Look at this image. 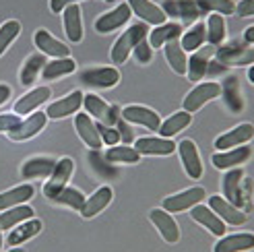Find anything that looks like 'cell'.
Masks as SVG:
<instances>
[{"label":"cell","mask_w":254,"mask_h":252,"mask_svg":"<svg viewBox=\"0 0 254 252\" xmlns=\"http://www.w3.org/2000/svg\"><path fill=\"white\" fill-rule=\"evenodd\" d=\"M8 252H27V250H25V248H21V246H15V248H10Z\"/></svg>","instance_id":"cell-55"},{"label":"cell","mask_w":254,"mask_h":252,"mask_svg":"<svg viewBox=\"0 0 254 252\" xmlns=\"http://www.w3.org/2000/svg\"><path fill=\"white\" fill-rule=\"evenodd\" d=\"M132 17V10L128 4H118L116 8H112L108 10L106 15H101L97 21H95V31L97 33H112V31H116L120 27H124L126 23L130 21Z\"/></svg>","instance_id":"cell-14"},{"label":"cell","mask_w":254,"mask_h":252,"mask_svg":"<svg viewBox=\"0 0 254 252\" xmlns=\"http://www.w3.org/2000/svg\"><path fill=\"white\" fill-rule=\"evenodd\" d=\"M112 198H114V192H112V188L110 186H99L97 190L89 196L85 200V207L81 211V215L85 219H93L95 215H99L104 209H108V205L112 203Z\"/></svg>","instance_id":"cell-30"},{"label":"cell","mask_w":254,"mask_h":252,"mask_svg":"<svg viewBox=\"0 0 254 252\" xmlns=\"http://www.w3.org/2000/svg\"><path fill=\"white\" fill-rule=\"evenodd\" d=\"M138 153L143 155H172L178 149V145L172 138H163V136H141L136 138L132 145Z\"/></svg>","instance_id":"cell-20"},{"label":"cell","mask_w":254,"mask_h":252,"mask_svg":"<svg viewBox=\"0 0 254 252\" xmlns=\"http://www.w3.org/2000/svg\"><path fill=\"white\" fill-rule=\"evenodd\" d=\"M31 217H35V215H33V209L29 205H17V207L4 209L0 213V230H12L15 225L27 221Z\"/></svg>","instance_id":"cell-37"},{"label":"cell","mask_w":254,"mask_h":252,"mask_svg":"<svg viewBox=\"0 0 254 252\" xmlns=\"http://www.w3.org/2000/svg\"><path fill=\"white\" fill-rule=\"evenodd\" d=\"M163 54H166V60L170 68L176 72V74H186V68H188V56L184 52V48L180 46V40L178 42H170L163 46Z\"/></svg>","instance_id":"cell-38"},{"label":"cell","mask_w":254,"mask_h":252,"mask_svg":"<svg viewBox=\"0 0 254 252\" xmlns=\"http://www.w3.org/2000/svg\"><path fill=\"white\" fill-rule=\"evenodd\" d=\"M209 207L215 211V215H219L221 221L225 225H244L248 221V215L244 211H240L238 207H234L230 200H225L219 194L209 196Z\"/></svg>","instance_id":"cell-16"},{"label":"cell","mask_w":254,"mask_h":252,"mask_svg":"<svg viewBox=\"0 0 254 252\" xmlns=\"http://www.w3.org/2000/svg\"><path fill=\"white\" fill-rule=\"evenodd\" d=\"M207 198V190L202 186H190L182 192H176L172 196H166L161 203V209H166L168 213H182V211H190L194 205L202 203Z\"/></svg>","instance_id":"cell-5"},{"label":"cell","mask_w":254,"mask_h":252,"mask_svg":"<svg viewBox=\"0 0 254 252\" xmlns=\"http://www.w3.org/2000/svg\"><path fill=\"white\" fill-rule=\"evenodd\" d=\"M149 35V25L147 23H134L126 29L116 42H114L112 50H110V58L114 64H124L128 56L132 54V50L138 42H143Z\"/></svg>","instance_id":"cell-2"},{"label":"cell","mask_w":254,"mask_h":252,"mask_svg":"<svg viewBox=\"0 0 254 252\" xmlns=\"http://www.w3.org/2000/svg\"><path fill=\"white\" fill-rule=\"evenodd\" d=\"M104 157L110 163H114V166H118V163H122V166H134V163L141 161V153L132 145H114L106 151Z\"/></svg>","instance_id":"cell-34"},{"label":"cell","mask_w":254,"mask_h":252,"mask_svg":"<svg viewBox=\"0 0 254 252\" xmlns=\"http://www.w3.org/2000/svg\"><path fill=\"white\" fill-rule=\"evenodd\" d=\"M254 248V234L240 232L232 236H221V240L215 244L213 252H248Z\"/></svg>","instance_id":"cell-29"},{"label":"cell","mask_w":254,"mask_h":252,"mask_svg":"<svg viewBox=\"0 0 254 252\" xmlns=\"http://www.w3.org/2000/svg\"><path fill=\"white\" fill-rule=\"evenodd\" d=\"M77 2H83V0H50V10L52 12H62L66 6L77 4Z\"/></svg>","instance_id":"cell-51"},{"label":"cell","mask_w":254,"mask_h":252,"mask_svg":"<svg viewBox=\"0 0 254 252\" xmlns=\"http://www.w3.org/2000/svg\"><path fill=\"white\" fill-rule=\"evenodd\" d=\"M12 89H10V85L6 83H0V106H4L8 102V97H10Z\"/></svg>","instance_id":"cell-52"},{"label":"cell","mask_w":254,"mask_h":252,"mask_svg":"<svg viewBox=\"0 0 254 252\" xmlns=\"http://www.w3.org/2000/svg\"><path fill=\"white\" fill-rule=\"evenodd\" d=\"M221 87V99L225 108L232 112V114H240L246 108V99L242 93V87H240V79L236 74H225L223 81L219 83Z\"/></svg>","instance_id":"cell-9"},{"label":"cell","mask_w":254,"mask_h":252,"mask_svg":"<svg viewBox=\"0 0 254 252\" xmlns=\"http://www.w3.org/2000/svg\"><path fill=\"white\" fill-rule=\"evenodd\" d=\"M74 128H77V134L81 136V141L89 149L99 151V147L104 145V143H101L99 132H97L95 122L91 120V116H89L87 112H77V114H74Z\"/></svg>","instance_id":"cell-24"},{"label":"cell","mask_w":254,"mask_h":252,"mask_svg":"<svg viewBox=\"0 0 254 252\" xmlns=\"http://www.w3.org/2000/svg\"><path fill=\"white\" fill-rule=\"evenodd\" d=\"M122 118L128 124H138L149 130H159V126H161V118L157 112L141 104H130L122 108Z\"/></svg>","instance_id":"cell-10"},{"label":"cell","mask_w":254,"mask_h":252,"mask_svg":"<svg viewBox=\"0 0 254 252\" xmlns=\"http://www.w3.org/2000/svg\"><path fill=\"white\" fill-rule=\"evenodd\" d=\"M221 190H223L225 200H230L234 207H238L246 215H250V211L254 209V200H252L254 182L244 174V170H240V168L227 170L221 180Z\"/></svg>","instance_id":"cell-1"},{"label":"cell","mask_w":254,"mask_h":252,"mask_svg":"<svg viewBox=\"0 0 254 252\" xmlns=\"http://www.w3.org/2000/svg\"><path fill=\"white\" fill-rule=\"evenodd\" d=\"M2 244H4V240H2V230H0V250H2Z\"/></svg>","instance_id":"cell-56"},{"label":"cell","mask_w":254,"mask_h":252,"mask_svg":"<svg viewBox=\"0 0 254 252\" xmlns=\"http://www.w3.org/2000/svg\"><path fill=\"white\" fill-rule=\"evenodd\" d=\"M198 10L202 15H234L236 12V2L234 0H194Z\"/></svg>","instance_id":"cell-42"},{"label":"cell","mask_w":254,"mask_h":252,"mask_svg":"<svg viewBox=\"0 0 254 252\" xmlns=\"http://www.w3.org/2000/svg\"><path fill=\"white\" fill-rule=\"evenodd\" d=\"M126 4L130 6L132 15H136L143 23L147 25H163L166 23V12L161 10L159 4H155L153 0H126Z\"/></svg>","instance_id":"cell-18"},{"label":"cell","mask_w":254,"mask_h":252,"mask_svg":"<svg viewBox=\"0 0 254 252\" xmlns=\"http://www.w3.org/2000/svg\"><path fill=\"white\" fill-rule=\"evenodd\" d=\"M21 124V116L17 114H0V132H15Z\"/></svg>","instance_id":"cell-48"},{"label":"cell","mask_w":254,"mask_h":252,"mask_svg":"<svg viewBox=\"0 0 254 252\" xmlns=\"http://www.w3.org/2000/svg\"><path fill=\"white\" fill-rule=\"evenodd\" d=\"M50 97H52V89H50V87H33L29 93H25L21 99H17V104L12 106V114L29 116V114H33V110L50 102Z\"/></svg>","instance_id":"cell-15"},{"label":"cell","mask_w":254,"mask_h":252,"mask_svg":"<svg viewBox=\"0 0 254 252\" xmlns=\"http://www.w3.org/2000/svg\"><path fill=\"white\" fill-rule=\"evenodd\" d=\"M149 219L168 244H176L180 240V228H178L176 219L172 217V213H168L166 209H153L149 213Z\"/></svg>","instance_id":"cell-17"},{"label":"cell","mask_w":254,"mask_h":252,"mask_svg":"<svg viewBox=\"0 0 254 252\" xmlns=\"http://www.w3.org/2000/svg\"><path fill=\"white\" fill-rule=\"evenodd\" d=\"M95 126H97V132H99L101 143H104V145L114 147V145H118V143H120V134H118V130L114 128V126L104 124V122H95Z\"/></svg>","instance_id":"cell-47"},{"label":"cell","mask_w":254,"mask_h":252,"mask_svg":"<svg viewBox=\"0 0 254 252\" xmlns=\"http://www.w3.org/2000/svg\"><path fill=\"white\" fill-rule=\"evenodd\" d=\"M161 10L166 12V17H172L176 21L178 19H182V21H196L202 15L194 0H163Z\"/></svg>","instance_id":"cell-22"},{"label":"cell","mask_w":254,"mask_h":252,"mask_svg":"<svg viewBox=\"0 0 254 252\" xmlns=\"http://www.w3.org/2000/svg\"><path fill=\"white\" fill-rule=\"evenodd\" d=\"M46 64H48V60H46V56L42 52L27 56V60H25L23 66H21V74H19V77H21V85L23 87H31L33 81L42 74V70H44Z\"/></svg>","instance_id":"cell-36"},{"label":"cell","mask_w":254,"mask_h":252,"mask_svg":"<svg viewBox=\"0 0 254 252\" xmlns=\"http://www.w3.org/2000/svg\"><path fill=\"white\" fill-rule=\"evenodd\" d=\"M48 122V116L46 112H33V114H29L25 120H21L19 128L15 132H10L8 138L12 143H23V141H29V138H33L35 134H40L44 130V126Z\"/></svg>","instance_id":"cell-19"},{"label":"cell","mask_w":254,"mask_h":252,"mask_svg":"<svg viewBox=\"0 0 254 252\" xmlns=\"http://www.w3.org/2000/svg\"><path fill=\"white\" fill-rule=\"evenodd\" d=\"M132 56H134V60L138 62V64H149L151 60H153V48H151V44H149V40L145 37L143 42H138L136 46H134V50H132Z\"/></svg>","instance_id":"cell-46"},{"label":"cell","mask_w":254,"mask_h":252,"mask_svg":"<svg viewBox=\"0 0 254 252\" xmlns=\"http://www.w3.org/2000/svg\"><path fill=\"white\" fill-rule=\"evenodd\" d=\"M87 159H89V166L93 168V172H95L97 176H101V178H116V176H120L118 168L114 166V163H110V161H108L104 155H101L99 151H95V149L89 151Z\"/></svg>","instance_id":"cell-44"},{"label":"cell","mask_w":254,"mask_h":252,"mask_svg":"<svg viewBox=\"0 0 254 252\" xmlns=\"http://www.w3.org/2000/svg\"><path fill=\"white\" fill-rule=\"evenodd\" d=\"M62 25L70 44H79L83 40V15L79 4H70L62 10Z\"/></svg>","instance_id":"cell-26"},{"label":"cell","mask_w":254,"mask_h":252,"mask_svg":"<svg viewBox=\"0 0 254 252\" xmlns=\"http://www.w3.org/2000/svg\"><path fill=\"white\" fill-rule=\"evenodd\" d=\"M21 35V23L15 21V19H10L6 23L0 25V56H2L8 46L17 40V37Z\"/></svg>","instance_id":"cell-45"},{"label":"cell","mask_w":254,"mask_h":252,"mask_svg":"<svg viewBox=\"0 0 254 252\" xmlns=\"http://www.w3.org/2000/svg\"><path fill=\"white\" fill-rule=\"evenodd\" d=\"M190 217H192L198 225H202L209 234H213L215 238H221L225 236V230H227V225L221 221L219 215H215V211L209 207V205H194L192 209H190Z\"/></svg>","instance_id":"cell-13"},{"label":"cell","mask_w":254,"mask_h":252,"mask_svg":"<svg viewBox=\"0 0 254 252\" xmlns=\"http://www.w3.org/2000/svg\"><path fill=\"white\" fill-rule=\"evenodd\" d=\"M33 186L31 184H21L15 188H8V190L0 192V209H10V207H17V205H25L27 200L33 198Z\"/></svg>","instance_id":"cell-33"},{"label":"cell","mask_w":254,"mask_h":252,"mask_svg":"<svg viewBox=\"0 0 254 252\" xmlns=\"http://www.w3.org/2000/svg\"><path fill=\"white\" fill-rule=\"evenodd\" d=\"M85 194L79 190V188H74V186H66L64 190H62L58 196H54L52 198V203H56V205H64V207H70L72 211H77V213H81L83 211V207H85Z\"/></svg>","instance_id":"cell-43"},{"label":"cell","mask_w":254,"mask_h":252,"mask_svg":"<svg viewBox=\"0 0 254 252\" xmlns=\"http://www.w3.org/2000/svg\"><path fill=\"white\" fill-rule=\"evenodd\" d=\"M56 159L52 157H29L25 159L21 166V178L25 180H33V178H50V174L54 172Z\"/></svg>","instance_id":"cell-27"},{"label":"cell","mask_w":254,"mask_h":252,"mask_svg":"<svg viewBox=\"0 0 254 252\" xmlns=\"http://www.w3.org/2000/svg\"><path fill=\"white\" fill-rule=\"evenodd\" d=\"M242 42H246V44H254V25H250V27L244 29V33H242Z\"/></svg>","instance_id":"cell-53"},{"label":"cell","mask_w":254,"mask_h":252,"mask_svg":"<svg viewBox=\"0 0 254 252\" xmlns=\"http://www.w3.org/2000/svg\"><path fill=\"white\" fill-rule=\"evenodd\" d=\"M33 44L37 46V50H40L44 56H52V58H66V56H70L68 46L62 44L58 37H54L52 33L46 31V29L35 31Z\"/></svg>","instance_id":"cell-23"},{"label":"cell","mask_w":254,"mask_h":252,"mask_svg":"<svg viewBox=\"0 0 254 252\" xmlns=\"http://www.w3.org/2000/svg\"><path fill=\"white\" fill-rule=\"evenodd\" d=\"M83 106H85V112L91 118H97V122H104V124H110L112 122V106L108 102H104L99 95L95 93H89L83 97Z\"/></svg>","instance_id":"cell-35"},{"label":"cell","mask_w":254,"mask_h":252,"mask_svg":"<svg viewBox=\"0 0 254 252\" xmlns=\"http://www.w3.org/2000/svg\"><path fill=\"white\" fill-rule=\"evenodd\" d=\"M215 58L230 68V66H250L254 64V48L246 42L234 40L230 44H221L215 48Z\"/></svg>","instance_id":"cell-3"},{"label":"cell","mask_w":254,"mask_h":252,"mask_svg":"<svg viewBox=\"0 0 254 252\" xmlns=\"http://www.w3.org/2000/svg\"><path fill=\"white\" fill-rule=\"evenodd\" d=\"M207 44V25L205 23H194L180 40V46L184 48V52H196Z\"/></svg>","instance_id":"cell-40"},{"label":"cell","mask_w":254,"mask_h":252,"mask_svg":"<svg viewBox=\"0 0 254 252\" xmlns=\"http://www.w3.org/2000/svg\"><path fill=\"white\" fill-rule=\"evenodd\" d=\"M227 70H230V68H227V66L223 64V62H219L217 58H213V60H209V66H207V77H219V74H223V77H225Z\"/></svg>","instance_id":"cell-49"},{"label":"cell","mask_w":254,"mask_h":252,"mask_svg":"<svg viewBox=\"0 0 254 252\" xmlns=\"http://www.w3.org/2000/svg\"><path fill=\"white\" fill-rule=\"evenodd\" d=\"M77 70V62H74L70 56L66 58H56V60H50L48 64L44 66L42 70V77L48 79V81H56V79H62L66 74Z\"/></svg>","instance_id":"cell-39"},{"label":"cell","mask_w":254,"mask_h":252,"mask_svg":"<svg viewBox=\"0 0 254 252\" xmlns=\"http://www.w3.org/2000/svg\"><path fill=\"white\" fill-rule=\"evenodd\" d=\"M178 153H180L182 168H184L186 176L192 180H198L202 176V161H200V153H198L196 143L190 141V138H184V141L178 143Z\"/></svg>","instance_id":"cell-12"},{"label":"cell","mask_w":254,"mask_h":252,"mask_svg":"<svg viewBox=\"0 0 254 252\" xmlns=\"http://www.w3.org/2000/svg\"><path fill=\"white\" fill-rule=\"evenodd\" d=\"M252 157V147L248 145H240L234 149H227V151H215L211 161L217 170H232V168H240L242 163H246Z\"/></svg>","instance_id":"cell-11"},{"label":"cell","mask_w":254,"mask_h":252,"mask_svg":"<svg viewBox=\"0 0 254 252\" xmlns=\"http://www.w3.org/2000/svg\"><path fill=\"white\" fill-rule=\"evenodd\" d=\"M209 60H211V50H196L192 52V56H188V68H186V74L190 81L194 83H200L202 79L207 77V66H209Z\"/></svg>","instance_id":"cell-31"},{"label":"cell","mask_w":254,"mask_h":252,"mask_svg":"<svg viewBox=\"0 0 254 252\" xmlns=\"http://www.w3.org/2000/svg\"><path fill=\"white\" fill-rule=\"evenodd\" d=\"M81 106H83V93L81 91H70L66 97L50 104L48 110H46V116L50 120H60V118L77 114V112L81 110Z\"/></svg>","instance_id":"cell-21"},{"label":"cell","mask_w":254,"mask_h":252,"mask_svg":"<svg viewBox=\"0 0 254 252\" xmlns=\"http://www.w3.org/2000/svg\"><path fill=\"white\" fill-rule=\"evenodd\" d=\"M42 228H44L42 219L31 217V219H27V221H23V223L15 225L12 230H8L6 244H8V246H12V248H15V246H21L23 242H29L31 238H35L37 234L42 232Z\"/></svg>","instance_id":"cell-25"},{"label":"cell","mask_w":254,"mask_h":252,"mask_svg":"<svg viewBox=\"0 0 254 252\" xmlns=\"http://www.w3.org/2000/svg\"><path fill=\"white\" fill-rule=\"evenodd\" d=\"M190 122H192V114H190V112H186V110H180V112H176V114H172L170 118L163 120L157 132H159V136H163V138H172V136H176L178 132H182L184 128H188Z\"/></svg>","instance_id":"cell-32"},{"label":"cell","mask_w":254,"mask_h":252,"mask_svg":"<svg viewBox=\"0 0 254 252\" xmlns=\"http://www.w3.org/2000/svg\"><path fill=\"white\" fill-rule=\"evenodd\" d=\"M81 83L91 89H112L120 83V70L114 66H93L81 72Z\"/></svg>","instance_id":"cell-7"},{"label":"cell","mask_w":254,"mask_h":252,"mask_svg":"<svg viewBox=\"0 0 254 252\" xmlns=\"http://www.w3.org/2000/svg\"><path fill=\"white\" fill-rule=\"evenodd\" d=\"M236 15L254 17V0H240V2H236Z\"/></svg>","instance_id":"cell-50"},{"label":"cell","mask_w":254,"mask_h":252,"mask_svg":"<svg viewBox=\"0 0 254 252\" xmlns=\"http://www.w3.org/2000/svg\"><path fill=\"white\" fill-rule=\"evenodd\" d=\"M254 138V124L250 122H240L236 124L232 130H227L215 138V149L217 151H227L240 145H248Z\"/></svg>","instance_id":"cell-8"},{"label":"cell","mask_w":254,"mask_h":252,"mask_svg":"<svg viewBox=\"0 0 254 252\" xmlns=\"http://www.w3.org/2000/svg\"><path fill=\"white\" fill-rule=\"evenodd\" d=\"M217 97H221V87L217 81H200L186 93L182 102V110L192 114V112H198L202 106H207Z\"/></svg>","instance_id":"cell-4"},{"label":"cell","mask_w":254,"mask_h":252,"mask_svg":"<svg viewBox=\"0 0 254 252\" xmlns=\"http://www.w3.org/2000/svg\"><path fill=\"white\" fill-rule=\"evenodd\" d=\"M72 172H74V161L70 157H60L54 166V172L50 174L48 182L44 184V194L46 198L52 200L54 196H58L64 188L68 186L70 178H72Z\"/></svg>","instance_id":"cell-6"},{"label":"cell","mask_w":254,"mask_h":252,"mask_svg":"<svg viewBox=\"0 0 254 252\" xmlns=\"http://www.w3.org/2000/svg\"><path fill=\"white\" fill-rule=\"evenodd\" d=\"M182 35V25L178 21H166L163 25H157L153 27V31L149 33V44L151 48H163L170 42H178Z\"/></svg>","instance_id":"cell-28"},{"label":"cell","mask_w":254,"mask_h":252,"mask_svg":"<svg viewBox=\"0 0 254 252\" xmlns=\"http://www.w3.org/2000/svg\"><path fill=\"white\" fill-rule=\"evenodd\" d=\"M248 81L254 85V64H250V66H248Z\"/></svg>","instance_id":"cell-54"},{"label":"cell","mask_w":254,"mask_h":252,"mask_svg":"<svg viewBox=\"0 0 254 252\" xmlns=\"http://www.w3.org/2000/svg\"><path fill=\"white\" fill-rule=\"evenodd\" d=\"M205 25H207V44L213 48H219L225 42V35H227L223 15H209Z\"/></svg>","instance_id":"cell-41"}]
</instances>
